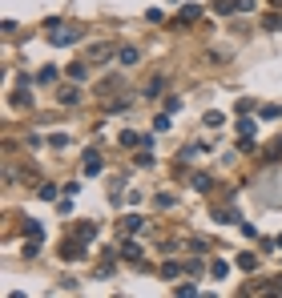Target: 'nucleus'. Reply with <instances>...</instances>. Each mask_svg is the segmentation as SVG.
<instances>
[{"mask_svg":"<svg viewBox=\"0 0 282 298\" xmlns=\"http://www.w3.org/2000/svg\"><path fill=\"white\" fill-rule=\"evenodd\" d=\"M77 37H81V28H53V33H49L53 45H73Z\"/></svg>","mask_w":282,"mask_h":298,"instance_id":"nucleus-1","label":"nucleus"},{"mask_svg":"<svg viewBox=\"0 0 282 298\" xmlns=\"http://www.w3.org/2000/svg\"><path fill=\"white\" fill-rule=\"evenodd\" d=\"M60 254H65L69 262H77V258H85V250H81V242H65V250H60Z\"/></svg>","mask_w":282,"mask_h":298,"instance_id":"nucleus-2","label":"nucleus"},{"mask_svg":"<svg viewBox=\"0 0 282 298\" xmlns=\"http://www.w3.org/2000/svg\"><path fill=\"white\" fill-rule=\"evenodd\" d=\"M214 222H218V226H234V222H238V214H234V210H218V214H214Z\"/></svg>","mask_w":282,"mask_h":298,"instance_id":"nucleus-3","label":"nucleus"},{"mask_svg":"<svg viewBox=\"0 0 282 298\" xmlns=\"http://www.w3.org/2000/svg\"><path fill=\"white\" fill-rule=\"evenodd\" d=\"M89 61H109V45H93L89 49Z\"/></svg>","mask_w":282,"mask_h":298,"instance_id":"nucleus-4","label":"nucleus"},{"mask_svg":"<svg viewBox=\"0 0 282 298\" xmlns=\"http://www.w3.org/2000/svg\"><path fill=\"white\" fill-rule=\"evenodd\" d=\"M85 173H101V157L89 149V157H85Z\"/></svg>","mask_w":282,"mask_h":298,"instance_id":"nucleus-5","label":"nucleus"},{"mask_svg":"<svg viewBox=\"0 0 282 298\" xmlns=\"http://www.w3.org/2000/svg\"><path fill=\"white\" fill-rule=\"evenodd\" d=\"M117 56H121V65H137V61H141V56H137V49H121Z\"/></svg>","mask_w":282,"mask_h":298,"instance_id":"nucleus-6","label":"nucleus"},{"mask_svg":"<svg viewBox=\"0 0 282 298\" xmlns=\"http://www.w3.org/2000/svg\"><path fill=\"white\" fill-rule=\"evenodd\" d=\"M190 20H198V8H194V4H185L181 16H177V24H190Z\"/></svg>","mask_w":282,"mask_h":298,"instance_id":"nucleus-7","label":"nucleus"},{"mask_svg":"<svg viewBox=\"0 0 282 298\" xmlns=\"http://www.w3.org/2000/svg\"><path fill=\"white\" fill-rule=\"evenodd\" d=\"M121 254H125V258H133V262H137V258H141V246H137V242H125V246H121Z\"/></svg>","mask_w":282,"mask_h":298,"instance_id":"nucleus-8","label":"nucleus"},{"mask_svg":"<svg viewBox=\"0 0 282 298\" xmlns=\"http://www.w3.org/2000/svg\"><path fill=\"white\" fill-rule=\"evenodd\" d=\"M162 89H166V81H162V77H153V81H149V89H145V97H158Z\"/></svg>","mask_w":282,"mask_h":298,"instance_id":"nucleus-9","label":"nucleus"},{"mask_svg":"<svg viewBox=\"0 0 282 298\" xmlns=\"http://www.w3.org/2000/svg\"><path fill=\"white\" fill-rule=\"evenodd\" d=\"M238 266H242V270H254L258 258H254V254H238Z\"/></svg>","mask_w":282,"mask_h":298,"instance_id":"nucleus-10","label":"nucleus"},{"mask_svg":"<svg viewBox=\"0 0 282 298\" xmlns=\"http://www.w3.org/2000/svg\"><path fill=\"white\" fill-rule=\"evenodd\" d=\"M77 234H81V238H97V226H93V222H81Z\"/></svg>","mask_w":282,"mask_h":298,"instance_id":"nucleus-11","label":"nucleus"},{"mask_svg":"<svg viewBox=\"0 0 282 298\" xmlns=\"http://www.w3.org/2000/svg\"><path fill=\"white\" fill-rule=\"evenodd\" d=\"M254 129H258L254 121H238V133H242V137H254Z\"/></svg>","mask_w":282,"mask_h":298,"instance_id":"nucleus-12","label":"nucleus"},{"mask_svg":"<svg viewBox=\"0 0 282 298\" xmlns=\"http://www.w3.org/2000/svg\"><path fill=\"white\" fill-rule=\"evenodd\" d=\"M194 190H198V194H206V190H210V177H206V173H198V177H194Z\"/></svg>","mask_w":282,"mask_h":298,"instance_id":"nucleus-13","label":"nucleus"},{"mask_svg":"<svg viewBox=\"0 0 282 298\" xmlns=\"http://www.w3.org/2000/svg\"><path fill=\"white\" fill-rule=\"evenodd\" d=\"M210 270H214V278H226V274H230V266H226V262H214Z\"/></svg>","mask_w":282,"mask_h":298,"instance_id":"nucleus-14","label":"nucleus"},{"mask_svg":"<svg viewBox=\"0 0 282 298\" xmlns=\"http://www.w3.org/2000/svg\"><path fill=\"white\" fill-rule=\"evenodd\" d=\"M222 121H226V117H222V113H206V125H210V129H218V125H222Z\"/></svg>","mask_w":282,"mask_h":298,"instance_id":"nucleus-15","label":"nucleus"},{"mask_svg":"<svg viewBox=\"0 0 282 298\" xmlns=\"http://www.w3.org/2000/svg\"><path fill=\"white\" fill-rule=\"evenodd\" d=\"M53 77H56V69H53V65H49V69H41V73H37V81H41V85H49V81H53Z\"/></svg>","mask_w":282,"mask_h":298,"instance_id":"nucleus-16","label":"nucleus"},{"mask_svg":"<svg viewBox=\"0 0 282 298\" xmlns=\"http://www.w3.org/2000/svg\"><path fill=\"white\" fill-rule=\"evenodd\" d=\"M153 129H158V133H166V129H169V117H166V113H162V117H153Z\"/></svg>","mask_w":282,"mask_h":298,"instance_id":"nucleus-17","label":"nucleus"}]
</instances>
